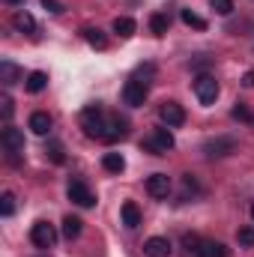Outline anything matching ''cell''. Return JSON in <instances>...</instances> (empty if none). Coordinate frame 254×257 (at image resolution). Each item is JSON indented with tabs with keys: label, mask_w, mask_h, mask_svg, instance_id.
<instances>
[{
	"label": "cell",
	"mask_w": 254,
	"mask_h": 257,
	"mask_svg": "<svg viewBox=\"0 0 254 257\" xmlns=\"http://www.w3.org/2000/svg\"><path fill=\"white\" fill-rule=\"evenodd\" d=\"M81 227H84V221L78 215H66L63 218V236L66 239H78L81 236Z\"/></svg>",
	"instance_id": "44dd1931"
},
{
	"label": "cell",
	"mask_w": 254,
	"mask_h": 257,
	"mask_svg": "<svg viewBox=\"0 0 254 257\" xmlns=\"http://www.w3.org/2000/svg\"><path fill=\"white\" fill-rule=\"evenodd\" d=\"M66 194H69V200H72L75 206H81V209H90V206L96 203L93 192H90V189H87V183H81V180H69Z\"/></svg>",
	"instance_id": "5b68a950"
},
{
	"label": "cell",
	"mask_w": 254,
	"mask_h": 257,
	"mask_svg": "<svg viewBox=\"0 0 254 257\" xmlns=\"http://www.w3.org/2000/svg\"><path fill=\"white\" fill-rule=\"evenodd\" d=\"M236 239H239V245H242V248H251V245H254V227H239Z\"/></svg>",
	"instance_id": "83f0119b"
},
{
	"label": "cell",
	"mask_w": 254,
	"mask_h": 257,
	"mask_svg": "<svg viewBox=\"0 0 254 257\" xmlns=\"http://www.w3.org/2000/svg\"><path fill=\"white\" fill-rule=\"evenodd\" d=\"M42 9H48L51 15H60V12H63L66 6L60 3V0H42Z\"/></svg>",
	"instance_id": "f546056e"
},
{
	"label": "cell",
	"mask_w": 254,
	"mask_h": 257,
	"mask_svg": "<svg viewBox=\"0 0 254 257\" xmlns=\"http://www.w3.org/2000/svg\"><path fill=\"white\" fill-rule=\"evenodd\" d=\"M81 126L87 132V138H99V141H117V138H126V123L123 120H108L105 111L99 105H90L84 108L81 114Z\"/></svg>",
	"instance_id": "6da1fadb"
},
{
	"label": "cell",
	"mask_w": 254,
	"mask_h": 257,
	"mask_svg": "<svg viewBox=\"0 0 254 257\" xmlns=\"http://www.w3.org/2000/svg\"><path fill=\"white\" fill-rule=\"evenodd\" d=\"M147 96H150V84H147V81L129 78L126 84H123V102H126L129 108H141V105L147 102Z\"/></svg>",
	"instance_id": "7a4b0ae2"
},
{
	"label": "cell",
	"mask_w": 254,
	"mask_h": 257,
	"mask_svg": "<svg viewBox=\"0 0 254 257\" xmlns=\"http://www.w3.org/2000/svg\"><path fill=\"white\" fill-rule=\"evenodd\" d=\"M84 39H87V42H90L93 48H99V51H102V48L108 45V39H105V33H102L99 27H87V30H84Z\"/></svg>",
	"instance_id": "7402d4cb"
},
{
	"label": "cell",
	"mask_w": 254,
	"mask_h": 257,
	"mask_svg": "<svg viewBox=\"0 0 254 257\" xmlns=\"http://www.w3.org/2000/svg\"><path fill=\"white\" fill-rule=\"evenodd\" d=\"M0 105H3V120L9 123V120H12V111H15V108H12V99H9V93H3V96H0Z\"/></svg>",
	"instance_id": "f1b7e54d"
},
{
	"label": "cell",
	"mask_w": 254,
	"mask_h": 257,
	"mask_svg": "<svg viewBox=\"0 0 254 257\" xmlns=\"http://www.w3.org/2000/svg\"><path fill=\"white\" fill-rule=\"evenodd\" d=\"M12 24H15V30H21V33H36V18H33L30 12H24V9H18V12L12 15Z\"/></svg>",
	"instance_id": "9a60e30c"
},
{
	"label": "cell",
	"mask_w": 254,
	"mask_h": 257,
	"mask_svg": "<svg viewBox=\"0 0 254 257\" xmlns=\"http://www.w3.org/2000/svg\"><path fill=\"white\" fill-rule=\"evenodd\" d=\"M209 9H212L215 15H230L236 6H233V0H209Z\"/></svg>",
	"instance_id": "484cf974"
},
{
	"label": "cell",
	"mask_w": 254,
	"mask_h": 257,
	"mask_svg": "<svg viewBox=\"0 0 254 257\" xmlns=\"http://www.w3.org/2000/svg\"><path fill=\"white\" fill-rule=\"evenodd\" d=\"M197 257H227V245L224 242H215V239H206V242H200Z\"/></svg>",
	"instance_id": "2e32d148"
},
{
	"label": "cell",
	"mask_w": 254,
	"mask_h": 257,
	"mask_svg": "<svg viewBox=\"0 0 254 257\" xmlns=\"http://www.w3.org/2000/svg\"><path fill=\"white\" fill-rule=\"evenodd\" d=\"M0 141H3V147H6V153H24V132L15 126H9L0 132Z\"/></svg>",
	"instance_id": "9c48e42d"
},
{
	"label": "cell",
	"mask_w": 254,
	"mask_h": 257,
	"mask_svg": "<svg viewBox=\"0 0 254 257\" xmlns=\"http://www.w3.org/2000/svg\"><path fill=\"white\" fill-rule=\"evenodd\" d=\"M144 254L147 257H171V242L165 236H150L144 242Z\"/></svg>",
	"instance_id": "7c38bea8"
},
{
	"label": "cell",
	"mask_w": 254,
	"mask_h": 257,
	"mask_svg": "<svg viewBox=\"0 0 254 257\" xmlns=\"http://www.w3.org/2000/svg\"><path fill=\"white\" fill-rule=\"evenodd\" d=\"M159 120H162L168 128H177V126L186 123V111H183L180 102H162V108H159Z\"/></svg>",
	"instance_id": "52a82bcc"
},
{
	"label": "cell",
	"mask_w": 254,
	"mask_h": 257,
	"mask_svg": "<svg viewBox=\"0 0 254 257\" xmlns=\"http://www.w3.org/2000/svg\"><path fill=\"white\" fill-rule=\"evenodd\" d=\"M30 242H33L36 248H54V242H57V230H54L48 221H36V224L30 227Z\"/></svg>",
	"instance_id": "277c9868"
},
{
	"label": "cell",
	"mask_w": 254,
	"mask_h": 257,
	"mask_svg": "<svg viewBox=\"0 0 254 257\" xmlns=\"http://www.w3.org/2000/svg\"><path fill=\"white\" fill-rule=\"evenodd\" d=\"M180 18H183V24H186V27L206 30V18H200V15H197V12H191V9H183V12H180Z\"/></svg>",
	"instance_id": "603a6c76"
},
{
	"label": "cell",
	"mask_w": 254,
	"mask_h": 257,
	"mask_svg": "<svg viewBox=\"0 0 254 257\" xmlns=\"http://www.w3.org/2000/svg\"><path fill=\"white\" fill-rule=\"evenodd\" d=\"M102 168L111 171V174H123V171H126V159H123L120 153H105V156H102Z\"/></svg>",
	"instance_id": "d6986e66"
},
{
	"label": "cell",
	"mask_w": 254,
	"mask_h": 257,
	"mask_svg": "<svg viewBox=\"0 0 254 257\" xmlns=\"http://www.w3.org/2000/svg\"><path fill=\"white\" fill-rule=\"evenodd\" d=\"M150 150H156V156L159 153H168V150H174L177 147V138H174V132L168 126H159L153 128V138H150V144H147Z\"/></svg>",
	"instance_id": "ba28073f"
},
{
	"label": "cell",
	"mask_w": 254,
	"mask_h": 257,
	"mask_svg": "<svg viewBox=\"0 0 254 257\" xmlns=\"http://www.w3.org/2000/svg\"><path fill=\"white\" fill-rule=\"evenodd\" d=\"M150 30H153L156 36H165V33L171 30V15H168V12H153V18H150Z\"/></svg>",
	"instance_id": "e0dca14e"
},
{
	"label": "cell",
	"mask_w": 254,
	"mask_h": 257,
	"mask_svg": "<svg viewBox=\"0 0 254 257\" xmlns=\"http://www.w3.org/2000/svg\"><path fill=\"white\" fill-rule=\"evenodd\" d=\"M203 153H206L209 159L230 156V153H236V138H230V135H221V138H215V141H206V144H203Z\"/></svg>",
	"instance_id": "8992f818"
},
{
	"label": "cell",
	"mask_w": 254,
	"mask_h": 257,
	"mask_svg": "<svg viewBox=\"0 0 254 257\" xmlns=\"http://www.w3.org/2000/svg\"><path fill=\"white\" fill-rule=\"evenodd\" d=\"M230 114H233V120H242V123H254V114L248 111V108H245V105H242V102H239V105H233V111H230Z\"/></svg>",
	"instance_id": "4316f807"
},
{
	"label": "cell",
	"mask_w": 254,
	"mask_h": 257,
	"mask_svg": "<svg viewBox=\"0 0 254 257\" xmlns=\"http://www.w3.org/2000/svg\"><path fill=\"white\" fill-rule=\"evenodd\" d=\"M12 212H15V194L3 192V197H0V215H3V218H9Z\"/></svg>",
	"instance_id": "d4e9b609"
},
{
	"label": "cell",
	"mask_w": 254,
	"mask_h": 257,
	"mask_svg": "<svg viewBox=\"0 0 254 257\" xmlns=\"http://www.w3.org/2000/svg\"><path fill=\"white\" fill-rule=\"evenodd\" d=\"M251 218H254V203H251Z\"/></svg>",
	"instance_id": "d6a6232c"
},
{
	"label": "cell",
	"mask_w": 254,
	"mask_h": 257,
	"mask_svg": "<svg viewBox=\"0 0 254 257\" xmlns=\"http://www.w3.org/2000/svg\"><path fill=\"white\" fill-rule=\"evenodd\" d=\"M27 126H30V132H33V135L45 138V135L51 132V126H54V120H51V114H45V111H33Z\"/></svg>",
	"instance_id": "8fae6325"
},
{
	"label": "cell",
	"mask_w": 254,
	"mask_h": 257,
	"mask_svg": "<svg viewBox=\"0 0 254 257\" xmlns=\"http://www.w3.org/2000/svg\"><path fill=\"white\" fill-rule=\"evenodd\" d=\"M120 215H123V224H126L129 230H135V227L141 224V209H138V203H135V200H126V203H123Z\"/></svg>",
	"instance_id": "5bb4252c"
},
{
	"label": "cell",
	"mask_w": 254,
	"mask_h": 257,
	"mask_svg": "<svg viewBox=\"0 0 254 257\" xmlns=\"http://www.w3.org/2000/svg\"><path fill=\"white\" fill-rule=\"evenodd\" d=\"M24 87H27V93H42V90L48 87V75L36 69V72H30V75H27V81H24Z\"/></svg>",
	"instance_id": "ac0fdd59"
},
{
	"label": "cell",
	"mask_w": 254,
	"mask_h": 257,
	"mask_svg": "<svg viewBox=\"0 0 254 257\" xmlns=\"http://www.w3.org/2000/svg\"><path fill=\"white\" fill-rule=\"evenodd\" d=\"M45 156L54 162V165H63L66 162V156H63V144H57V141H51L48 147H45Z\"/></svg>",
	"instance_id": "cb8c5ba5"
},
{
	"label": "cell",
	"mask_w": 254,
	"mask_h": 257,
	"mask_svg": "<svg viewBox=\"0 0 254 257\" xmlns=\"http://www.w3.org/2000/svg\"><path fill=\"white\" fill-rule=\"evenodd\" d=\"M111 30H114V33H117L120 39H129V36H135L138 24H135V18H129V15H120V18H114Z\"/></svg>",
	"instance_id": "4fadbf2b"
},
{
	"label": "cell",
	"mask_w": 254,
	"mask_h": 257,
	"mask_svg": "<svg viewBox=\"0 0 254 257\" xmlns=\"http://www.w3.org/2000/svg\"><path fill=\"white\" fill-rule=\"evenodd\" d=\"M3 3H9V6H18V3H21V0H3Z\"/></svg>",
	"instance_id": "1f68e13d"
},
{
	"label": "cell",
	"mask_w": 254,
	"mask_h": 257,
	"mask_svg": "<svg viewBox=\"0 0 254 257\" xmlns=\"http://www.w3.org/2000/svg\"><path fill=\"white\" fill-rule=\"evenodd\" d=\"M0 81L9 87V84H15V81H21V69L12 63V60H3L0 63Z\"/></svg>",
	"instance_id": "ffe728a7"
},
{
	"label": "cell",
	"mask_w": 254,
	"mask_h": 257,
	"mask_svg": "<svg viewBox=\"0 0 254 257\" xmlns=\"http://www.w3.org/2000/svg\"><path fill=\"white\" fill-rule=\"evenodd\" d=\"M147 192L153 197H168L171 194V177L168 174H153L147 177Z\"/></svg>",
	"instance_id": "30bf717a"
},
{
	"label": "cell",
	"mask_w": 254,
	"mask_h": 257,
	"mask_svg": "<svg viewBox=\"0 0 254 257\" xmlns=\"http://www.w3.org/2000/svg\"><path fill=\"white\" fill-rule=\"evenodd\" d=\"M218 93H221V87H218V81H215L212 75H200V78L194 81V96H197L200 105H215Z\"/></svg>",
	"instance_id": "3957f363"
},
{
	"label": "cell",
	"mask_w": 254,
	"mask_h": 257,
	"mask_svg": "<svg viewBox=\"0 0 254 257\" xmlns=\"http://www.w3.org/2000/svg\"><path fill=\"white\" fill-rule=\"evenodd\" d=\"M242 87H248V90L254 87V72H245V75H242Z\"/></svg>",
	"instance_id": "4dcf8cb0"
}]
</instances>
